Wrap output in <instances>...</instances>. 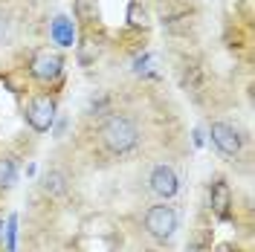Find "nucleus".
<instances>
[{
	"label": "nucleus",
	"mask_w": 255,
	"mask_h": 252,
	"mask_svg": "<svg viewBox=\"0 0 255 252\" xmlns=\"http://www.w3.org/2000/svg\"><path fill=\"white\" fill-rule=\"evenodd\" d=\"M99 133H102V142L108 145V151L113 154H130L139 145V127L133 125V119H128L122 113L108 116Z\"/></svg>",
	"instance_id": "1"
},
{
	"label": "nucleus",
	"mask_w": 255,
	"mask_h": 252,
	"mask_svg": "<svg viewBox=\"0 0 255 252\" xmlns=\"http://www.w3.org/2000/svg\"><path fill=\"white\" fill-rule=\"evenodd\" d=\"M145 232L151 238H157V241H168V238H174L177 226H180V218H177L174 206H151L148 212H145Z\"/></svg>",
	"instance_id": "2"
},
{
	"label": "nucleus",
	"mask_w": 255,
	"mask_h": 252,
	"mask_svg": "<svg viewBox=\"0 0 255 252\" xmlns=\"http://www.w3.org/2000/svg\"><path fill=\"white\" fill-rule=\"evenodd\" d=\"M148 189H151V194H157L162 200H171L177 194V189H180L177 171L171 165H157V168L151 171V177H148Z\"/></svg>",
	"instance_id": "3"
},
{
	"label": "nucleus",
	"mask_w": 255,
	"mask_h": 252,
	"mask_svg": "<svg viewBox=\"0 0 255 252\" xmlns=\"http://www.w3.org/2000/svg\"><path fill=\"white\" fill-rule=\"evenodd\" d=\"M209 136H212L215 148L221 151L223 157H238L241 154V136L232 125H226V122H212Z\"/></svg>",
	"instance_id": "4"
},
{
	"label": "nucleus",
	"mask_w": 255,
	"mask_h": 252,
	"mask_svg": "<svg viewBox=\"0 0 255 252\" xmlns=\"http://www.w3.org/2000/svg\"><path fill=\"white\" fill-rule=\"evenodd\" d=\"M52 116H55V102L49 96H41V99H32L29 111H26V119L35 130H49L52 125Z\"/></svg>",
	"instance_id": "5"
},
{
	"label": "nucleus",
	"mask_w": 255,
	"mask_h": 252,
	"mask_svg": "<svg viewBox=\"0 0 255 252\" xmlns=\"http://www.w3.org/2000/svg\"><path fill=\"white\" fill-rule=\"evenodd\" d=\"M58 73H61V58L55 55V52H38L35 55V61H32V76L41 81H49V79H58Z\"/></svg>",
	"instance_id": "6"
},
{
	"label": "nucleus",
	"mask_w": 255,
	"mask_h": 252,
	"mask_svg": "<svg viewBox=\"0 0 255 252\" xmlns=\"http://www.w3.org/2000/svg\"><path fill=\"white\" fill-rule=\"evenodd\" d=\"M15 180H17V165H15V159L0 157V189H9Z\"/></svg>",
	"instance_id": "7"
},
{
	"label": "nucleus",
	"mask_w": 255,
	"mask_h": 252,
	"mask_svg": "<svg viewBox=\"0 0 255 252\" xmlns=\"http://www.w3.org/2000/svg\"><path fill=\"white\" fill-rule=\"evenodd\" d=\"M212 206H215V212L218 215H226V206H229V186L226 183H218L215 189H212Z\"/></svg>",
	"instance_id": "8"
},
{
	"label": "nucleus",
	"mask_w": 255,
	"mask_h": 252,
	"mask_svg": "<svg viewBox=\"0 0 255 252\" xmlns=\"http://www.w3.org/2000/svg\"><path fill=\"white\" fill-rule=\"evenodd\" d=\"M44 191L47 194H64L67 191V177L61 171H49L44 177Z\"/></svg>",
	"instance_id": "9"
},
{
	"label": "nucleus",
	"mask_w": 255,
	"mask_h": 252,
	"mask_svg": "<svg viewBox=\"0 0 255 252\" xmlns=\"http://www.w3.org/2000/svg\"><path fill=\"white\" fill-rule=\"evenodd\" d=\"M9 35H12V20H9V15L0 12V44H6Z\"/></svg>",
	"instance_id": "10"
}]
</instances>
